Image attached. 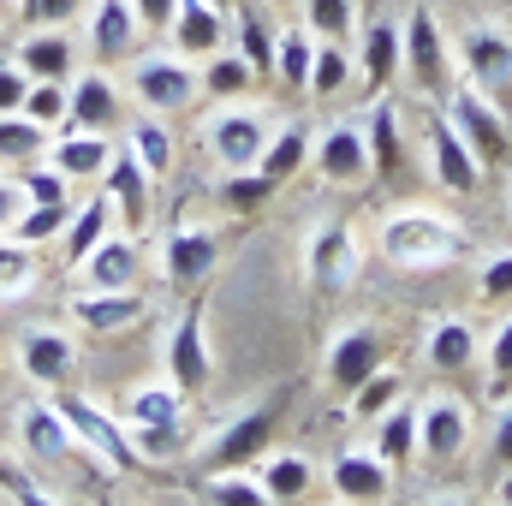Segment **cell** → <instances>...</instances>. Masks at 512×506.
I'll list each match as a JSON object with an SVG mask.
<instances>
[{"label": "cell", "mask_w": 512, "mask_h": 506, "mask_svg": "<svg viewBox=\"0 0 512 506\" xmlns=\"http://www.w3.org/2000/svg\"><path fill=\"white\" fill-rule=\"evenodd\" d=\"M459 72L477 84V90H507L512 84V36L501 24H489V18H477V24H465V36H459Z\"/></svg>", "instance_id": "17"}, {"label": "cell", "mask_w": 512, "mask_h": 506, "mask_svg": "<svg viewBox=\"0 0 512 506\" xmlns=\"http://www.w3.org/2000/svg\"><path fill=\"white\" fill-rule=\"evenodd\" d=\"M66 221H72V203H24L12 239L36 251V245H48V239H66Z\"/></svg>", "instance_id": "42"}, {"label": "cell", "mask_w": 512, "mask_h": 506, "mask_svg": "<svg viewBox=\"0 0 512 506\" xmlns=\"http://www.w3.org/2000/svg\"><path fill=\"white\" fill-rule=\"evenodd\" d=\"M6 60H12V54H6V42H0V66H6Z\"/></svg>", "instance_id": "62"}, {"label": "cell", "mask_w": 512, "mask_h": 506, "mask_svg": "<svg viewBox=\"0 0 512 506\" xmlns=\"http://www.w3.org/2000/svg\"><path fill=\"white\" fill-rule=\"evenodd\" d=\"M387 364V346L382 334L370 328V322H352V328H340L334 340H328V358H322V376L334 393H358L364 381L376 376Z\"/></svg>", "instance_id": "13"}, {"label": "cell", "mask_w": 512, "mask_h": 506, "mask_svg": "<svg viewBox=\"0 0 512 506\" xmlns=\"http://www.w3.org/2000/svg\"><path fill=\"white\" fill-rule=\"evenodd\" d=\"M376 251L393 262V268H447L459 256H471V233L465 221L441 215V209H393L382 227H376Z\"/></svg>", "instance_id": "1"}, {"label": "cell", "mask_w": 512, "mask_h": 506, "mask_svg": "<svg viewBox=\"0 0 512 506\" xmlns=\"http://www.w3.org/2000/svg\"><path fill=\"white\" fill-rule=\"evenodd\" d=\"M24 114H30L36 126H48V131H66V84H30Z\"/></svg>", "instance_id": "48"}, {"label": "cell", "mask_w": 512, "mask_h": 506, "mask_svg": "<svg viewBox=\"0 0 512 506\" xmlns=\"http://www.w3.org/2000/svg\"><path fill=\"white\" fill-rule=\"evenodd\" d=\"M495 506H512V471H501V483H495Z\"/></svg>", "instance_id": "58"}, {"label": "cell", "mask_w": 512, "mask_h": 506, "mask_svg": "<svg viewBox=\"0 0 512 506\" xmlns=\"http://www.w3.org/2000/svg\"><path fill=\"white\" fill-rule=\"evenodd\" d=\"M167 36H173V48L185 54V60H209V54H221L227 48V12H215L209 0H179V12H173V24H167Z\"/></svg>", "instance_id": "25"}, {"label": "cell", "mask_w": 512, "mask_h": 506, "mask_svg": "<svg viewBox=\"0 0 512 506\" xmlns=\"http://www.w3.org/2000/svg\"><path fill=\"white\" fill-rule=\"evenodd\" d=\"M126 429H185V393L173 381H143L126 399Z\"/></svg>", "instance_id": "30"}, {"label": "cell", "mask_w": 512, "mask_h": 506, "mask_svg": "<svg viewBox=\"0 0 512 506\" xmlns=\"http://www.w3.org/2000/svg\"><path fill=\"white\" fill-rule=\"evenodd\" d=\"M310 60H316V36L298 24V30H280V54H274V78L286 90H304L310 84Z\"/></svg>", "instance_id": "41"}, {"label": "cell", "mask_w": 512, "mask_h": 506, "mask_svg": "<svg viewBox=\"0 0 512 506\" xmlns=\"http://www.w3.org/2000/svg\"><path fill=\"white\" fill-rule=\"evenodd\" d=\"M399 78H405L423 102H447V90L459 84V78H453V42H447L441 18H435L423 0L405 6V18H399Z\"/></svg>", "instance_id": "3"}, {"label": "cell", "mask_w": 512, "mask_h": 506, "mask_svg": "<svg viewBox=\"0 0 512 506\" xmlns=\"http://www.w3.org/2000/svg\"><path fill=\"white\" fill-rule=\"evenodd\" d=\"M203 304H185L179 316H173V328H167V346H161V364H167V381L191 399V393H203L209 376H215V358H209V334H203Z\"/></svg>", "instance_id": "9"}, {"label": "cell", "mask_w": 512, "mask_h": 506, "mask_svg": "<svg viewBox=\"0 0 512 506\" xmlns=\"http://www.w3.org/2000/svg\"><path fill=\"white\" fill-rule=\"evenodd\" d=\"M143 48V24L131 12V0H90L84 6V54L96 66H120Z\"/></svg>", "instance_id": "14"}, {"label": "cell", "mask_w": 512, "mask_h": 506, "mask_svg": "<svg viewBox=\"0 0 512 506\" xmlns=\"http://www.w3.org/2000/svg\"><path fill=\"white\" fill-rule=\"evenodd\" d=\"M310 167L334 191L370 185L376 179V161H370V131H364V120L358 114L352 120H328V126L316 131V143H310Z\"/></svg>", "instance_id": "7"}, {"label": "cell", "mask_w": 512, "mask_h": 506, "mask_svg": "<svg viewBox=\"0 0 512 506\" xmlns=\"http://www.w3.org/2000/svg\"><path fill=\"white\" fill-rule=\"evenodd\" d=\"M126 102L137 114H155V120H179L203 102V66L185 60L179 48H137L126 60Z\"/></svg>", "instance_id": "2"}, {"label": "cell", "mask_w": 512, "mask_h": 506, "mask_svg": "<svg viewBox=\"0 0 512 506\" xmlns=\"http://www.w3.org/2000/svg\"><path fill=\"white\" fill-rule=\"evenodd\" d=\"M274 114H262L256 102H215V114L203 120V149L215 155L221 173H251L274 137Z\"/></svg>", "instance_id": "5"}, {"label": "cell", "mask_w": 512, "mask_h": 506, "mask_svg": "<svg viewBox=\"0 0 512 506\" xmlns=\"http://www.w3.org/2000/svg\"><path fill=\"white\" fill-rule=\"evenodd\" d=\"M221 191H227V203H233L239 215H256V209L274 197V185H268L256 167H251V173H227V185H221Z\"/></svg>", "instance_id": "49"}, {"label": "cell", "mask_w": 512, "mask_h": 506, "mask_svg": "<svg viewBox=\"0 0 512 506\" xmlns=\"http://www.w3.org/2000/svg\"><path fill=\"white\" fill-rule=\"evenodd\" d=\"M12 483H18V471H12V465L0 459V495H12Z\"/></svg>", "instance_id": "59"}, {"label": "cell", "mask_w": 512, "mask_h": 506, "mask_svg": "<svg viewBox=\"0 0 512 506\" xmlns=\"http://www.w3.org/2000/svg\"><path fill=\"white\" fill-rule=\"evenodd\" d=\"M137 459H179L185 453V429H131Z\"/></svg>", "instance_id": "51"}, {"label": "cell", "mask_w": 512, "mask_h": 506, "mask_svg": "<svg viewBox=\"0 0 512 506\" xmlns=\"http://www.w3.org/2000/svg\"><path fill=\"white\" fill-rule=\"evenodd\" d=\"M304 30H310L316 42H346V36L358 30L352 0H304Z\"/></svg>", "instance_id": "44"}, {"label": "cell", "mask_w": 512, "mask_h": 506, "mask_svg": "<svg viewBox=\"0 0 512 506\" xmlns=\"http://www.w3.org/2000/svg\"><path fill=\"white\" fill-rule=\"evenodd\" d=\"M477 298H489V304L512 298V251H489L483 256V268H477Z\"/></svg>", "instance_id": "50"}, {"label": "cell", "mask_w": 512, "mask_h": 506, "mask_svg": "<svg viewBox=\"0 0 512 506\" xmlns=\"http://www.w3.org/2000/svg\"><path fill=\"white\" fill-rule=\"evenodd\" d=\"M143 292L137 286H126V292H90V286H78L72 292V304H66V316L84 328V334H126V328H137L143 322Z\"/></svg>", "instance_id": "23"}, {"label": "cell", "mask_w": 512, "mask_h": 506, "mask_svg": "<svg viewBox=\"0 0 512 506\" xmlns=\"http://www.w3.org/2000/svg\"><path fill=\"white\" fill-rule=\"evenodd\" d=\"M489 459L512 471V405H501V417H495V435H489Z\"/></svg>", "instance_id": "55"}, {"label": "cell", "mask_w": 512, "mask_h": 506, "mask_svg": "<svg viewBox=\"0 0 512 506\" xmlns=\"http://www.w3.org/2000/svg\"><path fill=\"white\" fill-rule=\"evenodd\" d=\"M328 489L346 506H382L393 495V465L364 441V447H346L334 465H328Z\"/></svg>", "instance_id": "18"}, {"label": "cell", "mask_w": 512, "mask_h": 506, "mask_svg": "<svg viewBox=\"0 0 512 506\" xmlns=\"http://www.w3.org/2000/svg\"><path fill=\"white\" fill-rule=\"evenodd\" d=\"M370 447L382 453L393 471L417 459V399H405V393H399V399L387 405L382 417L370 423Z\"/></svg>", "instance_id": "31"}, {"label": "cell", "mask_w": 512, "mask_h": 506, "mask_svg": "<svg viewBox=\"0 0 512 506\" xmlns=\"http://www.w3.org/2000/svg\"><path fill=\"white\" fill-rule=\"evenodd\" d=\"M251 471H256V483L268 489V501H274V506L310 501V489L322 483V471H316V459H310V453H274V447H268Z\"/></svg>", "instance_id": "26"}, {"label": "cell", "mask_w": 512, "mask_h": 506, "mask_svg": "<svg viewBox=\"0 0 512 506\" xmlns=\"http://www.w3.org/2000/svg\"><path fill=\"white\" fill-rule=\"evenodd\" d=\"M364 131H370V161H376V179L382 173H399V161H405V131H399V108L376 96V108L364 114Z\"/></svg>", "instance_id": "38"}, {"label": "cell", "mask_w": 512, "mask_h": 506, "mask_svg": "<svg viewBox=\"0 0 512 506\" xmlns=\"http://www.w3.org/2000/svg\"><path fill=\"white\" fill-rule=\"evenodd\" d=\"M346 90H352V54H346V42H316L304 96H310V102H334V96H346Z\"/></svg>", "instance_id": "39"}, {"label": "cell", "mask_w": 512, "mask_h": 506, "mask_svg": "<svg viewBox=\"0 0 512 506\" xmlns=\"http://www.w3.org/2000/svg\"><path fill=\"white\" fill-rule=\"evenodd\" d=\"M90 0H18V24L30 30H66L72 18H84Z\"/></svg>", "instance_id": "47"}, {"label": "cell", "mask_w": 512, "mask_h": 506, "mask_svg": "<svg viewBox=\"0 0 512 506\" xmlns=\"http://www.w3.org/2000/svg\"><path fill=\"white\" fill-rule=\"evenodd\" d=\"M137 268H143L137 239H131V233H108L72 274H78V286H90V292H126V286H137Z\"/></svg>", "instance_id": "24"}, {"label": "cell", "mask_w": 512, "mask_h": 506, "mask_svg": "<svg viewBox=\"0 0 512 506\" xmlns=\"http://www.w3.org/2000/svg\"><path fill=\"white\" fill-rule=\"evenodd\" d=\"M280 405H286V393L274 387V393H262L256 405H239L221 429H209L203 447H197L203 471H251L256 459L268 453L274 429H280Z\"/></svg>", "instance_id": "4"}, {"label": "cell", "mask_w": 512, "mask_h": 506, "mask_svg": "<svg viewBox=\"0 0 512 506\" xmlns=\"http://www.w3.org/2000/svg\"><path fill=\"white\" fill-rule=\"evenodd\" d=\"M54 399V411L66 417V429L78 435V447L90 453V459H102L108 471H137L143 459H137V447H131V429L126 417H114V411H102L90 393H78V387H60V393H48Z\"/></svg>", "instance_id": "6"}, {"label": "cell", "mask_w": 512, "mask_h": 506, "mask_svg": "<svg viewBox=\"0 0 512 506\" xmlns=\"http://www.w3.org/2000/svg\"><path fill=\"white\" fill-rule=\"evenodd\" d=\"M48 143H54V131L36 126L30 114H0V167H30V161H42L48 155Z\"/></svg>", "instance_id": "37"}, {"label": "cell", "mask_w": 512, "mask_h": 506, "mask_svg": "<svg viewBox=\"0 0 512 506\" xmlns=\"http://www.w3.org/2000/svg\"><path fill=\"white\" fill-rule=\"evenodd\" d=\"M42 161L60 167L72 185H78V179H102L108 161H114V137H108V131H54V143H48Z\"/></svg>", "instance_id": "27"}, {"label": "cell", "mask_w": 512, "mask_h": 506, "mask_svg": "<svg viewBox=\"0 0 512 506\" xmlns=\"http://www.w3.org/2000/svg\"><path fill=\"white\" fill-rule=\"evenodd\" d=\"M221 262V239L209 227H167L161 239V280L167 286H203Z\"/></svg>", "instance_id": "21"}, {"label": "cell", "mask_w": 512, "mask_h": 506, "mask_svg": "<svg viewBox=\"0 0 512 506\" xmlns=\"http://www.w3.org/2000/svg\"><path fill=\"white\" fill-rule=\"evenodd\" d=\"M126 126V84L108 66H84L66 84V131H108Z\"/></svg>", "instance_id": "10"}, {"label": "cell", "mask_w": 512, "mask_h": 506, "mask_svg": "<svg viewBox=\"0 0 512 506\" xmlns=\"http://www.w3.org/2000/svg\"><path fill=\"white\" fill-rule=\"evenodd\" d=\"M310 143H316V131L304 126V120H286V126H274L268 137V149H262V161H256V173L280 191L292 173H304V161H310Z\"/></svg>", "instance_id": "32"}, {"label": "cell", "mask_w": 512, "mask_h": 506, "mask_svg": "<svg viewBox=\"0 0 512 506\" xmlns=\"http://www.w3.org/2000/svg\"><path fill=\"white\" fill-rule=\"evenodd\" d=\"M256 90V66L239 54V48H221L203 60V96L209 102H245Z\"/></svg>", "instance_id": "36"}, {"label": "cell", "mask_w": 512, "mask_h": 506, "mask_svg": "<svg viewBox=\"0 0 512 506\" xmlns=\"http://www.w3.org/2000/svg\"><path fill=\"white\" fill-rule=\"evenodd\" d=\"M12 60L36 78V84H72L84 72V36H66V30H30Z\"/></svg>", "instance_id": "19"}, {"label": "cell", "mask_w": 512, "mask_h": 506, "mask_svg": "<svg viewBox=\"0 0 512 506\" xmlns=\"http://www.w3.org/2000/svg\"><path fill=\"white\" fill-rule=\"evenodd\" d=\"M18 215H24V191H18V179H6V173H0V233H12V227H18Z\"/></svg>", "instance_id": "56"}, {"label": "cell", "mask_w": 512, "mask_h": 506, "mask_svg": "<svg viewBox=\"0 0 512 506\" xmlns=\"http://www.w3.org/2000/svg\"><path fill=\"white\" fill-rule=\"evenodd\" d=\"M304 280L322 286V292H340L358 280V233L340 221V215H322L304 239Z\"/></svg>", "instance_id": "11"}, {"label": "cell", "mask_w": 512, "mask_h": 506, "mask_svg": "<svg viewBox=\"0 0 512 506\" xmlns=\"http://www.w3.org/2000/svg\"><path fill=\"white\" fill-rule=\"evenodd\" d=\"M18 191H24V203H72V179L48 161L18 167Z\"/></svg>", "instance_id": "46"}, {"label": "cell", "mask_w": 512, "mask_h": 506, "mask_svg": "<svg viewBox=\"0 0 512 506\" xmlns=\"http://www.w3.org/2000/svg\"><path fill=\"white\" fill-rule=\"evenodd\" d=\"M36 280H42L36 251H30V245H18L12 233H0V304L30 298V292H36Z\"/></svg>", "instance_id": "40"}, {"label": "cell", "mask_w": 512, "mask_h": 506, "mask_svg": "<svg viewBox=\"0 0 512 506\" xmlns=\"http://www.w3.org/2000/svg\"><path fill=\"white\" fill-rule=\"evenodd\" d=\"M149 173H143V161L131 155L126 143H114V161H108V173H102V191H108V203H114V221H120V233H143L149 227Z\"/></svg>", "instance_id": "20"}, {"label": "cell", "mask_w": 512, "mask_h": 506, "mask_svg": "<svg viewBox=\"0 0 512 506\" xmlns=\"http://www.w3.org/2000/svg\"><path fill=\"white\" fill-rule=\"evenodd\" d=\"M227 30H233V42H239V54L256 66V78H274V54H280V30L268 24V12L262 6H233L227 12Z\"/></svg>", "instance_id": "33"}, {"label": "cell", "mask_w": 512, "mask_h": 506, "mask_svg": "<svg viewBox=\"0 0 512 506\" xmlns=\"http://www.w3.org/2000/svg\"><path fill=\"white\" fill-rule=\"evenodd\" d=\"M441 114H447V126H453L459 137H465V143H471V149H477V161H483V167H489V161L501 167V161L512 155V131H507V114H501V108L489 102V90H477L471 78H459V84L447 90V102H441Z\"/></svg>", "instance_id": "8"}, {"label": "cell", "mask_w": 512, "mask_h": 506, "mask_svg": "<svg viewBox=\"0 0 512 506\" xmlns=\"http://www.w3.org/2000/svg\"><path fill=\"white\" fill-rule=\"evenodd\" d=\"M203 495H209V506H274L268 489L256 483V471H209Z\"/></svg>", "instance_id": "43"}, {"label": "cell", "mask_w": 512, "mask_h": 506, "mask_svg": "<svg viewBox=\"0 0 512 506\" xmlns=\"http://www.w3.org/2000/svg\"><path fill=\"white\" fill-rule=\"evenodd\" d=\"M120 221H114V203H108V191H96V197H84V203H72V221H66V262L78 268L84 256L96 251L108 233H114Z\"/></svg>", "instance_id": "35"}, {"label": "cell", "mask_w": 512, "mask_h": 506, "mask_svg": "<svg viewBox=\"0 0 512 506\" xmlns=\"http://www.w3.org/2000/svg\"><path fill=\"white\" fill-rule=\"evenodd\" d=\"M399 393H405V381L393 376V370H376V376L364 381V387H358V393H346V399H352V423H376V417H382L387 405H393V399H399Z\"/></svg>", "instance_id": "45"}, {"label": "cell", "mask_w": 512, "mask_h": 506, "mask_svg": "<svg viewBox=\"0 0 512 506\" xmlns=\"http://www.w3.org/2000/svg\"><path fill=\"white\" fill-rule=\"evenodd\" d=\"M18 447L36 465H72V459H84V447L66 429V417L54 411V399H24L18 405Z\"/></svg>", "instance_id": "16"}, {"label": "cell", "mask_w": 512, "mask_h": 506, "mask_svg": "<svg viewBox=\"0 0 512 506\" xmlns=\"http://www.w3.org/2000/svg\"><path fill=\"white\" fill-rule=\"evenodd\" d=\"M30 84H36V78H30L18 60H6V66H0V114H24V96H30Z\"/></svg>", "instance_id": "52"}, {"label": "cell", "mask_w": 512, "mask_h": 506, "mask_svg": "<svg viewBox=\"0 0 512 506\" xmlns=\"http://www.w3.org/2000/svg\"><path fill=\"white\" fill-rule=\"evenodd\" d=\"M209 6H215V12H233V6H239V0H209Z\"/></svg>", "instance_id": "61"}, {"label": "cell", "mask_w": 512, "mask_h": 506, "mask_svg": "<svg viewBox=\"0 0 512 506\" xmlns=\"http://www.w3.org/2000/svg\"><path fill=\"white\" fill-rule=\"evenodd\" d=\"M489 376L495 381H512V316L489 334Z\"/></svg>", "instance_id": "54"}, {"label": "cell", "mask_w": 512, "mask_h": 506, "mask_svg": "<svg viewBox=\"0 0 512 506\" xmlns=\"http://www.w3.org/2000/svg\"><path fill=\"white\" fill-rule=\"evenodd\" d=\"M12 506H66L60 495H48L42 483H30L24 471H18V483H12Z\"/></svg>", "instance_id": "57"}, {"label": "cell", "mask_w": 512, "mask_h": 506, "mask_svg": "<svg viewBox=\"0 0 512 506\" xmlns=\"http://www.w3.org/2000/svg\"><path fill=\"white\" fill-rule=\"evenodd\" d=\"M429 173H435V185H447L453 197H477V185H483V161H477V149L447 126V114L429 120Z\"/></svg>", "instance_id": "22"}, {"label": "cell", "mask_w": 512, "mask_h": 506, "mask_svg": "<svg viewBox=\"0 0 512 506\" xmlns=\"http://www.w3.org/2000/svg\"><path fill=\"white\" fill-rule=\"evenodd\" d=\"M471 447V405L459 393H429L417 399V459L447 465Z\"/></svg>", "instance_id": "12"}, {"label": "cell", "mask_w": 512, "mask_h": 506, "mask_svg": "<svg viewBox=\"0 0 512 506\" xmlns=\"http://www.w3.org/2000/svg\"><path fill=\"white\" fill-rule=\"evenodd\" d=\"M477 352H483V340H477V328H471L465 316H435V322H429V334H423V364H429V370H441V376L471 370V364H477Z\"/></svg>", "instance_id": "28"}, {"label": "cell", "mask_w": 512, "mask_h": 506, "mask_svg": "<svg viewBox=\"0 0 512 506\" xmlns=\"http://www.w3.org/2000/svg\"><path fill=\"white\" fill-rule=\"evenodd\" d=\"M131 12H137V24H143V36H161V30L173 24V12H179V0H131Z\"/></svg>", "instance_id": "53"}, {"label": "cell", "mask_w": 512, "mask_h": 506, "mask_svg": "<svg viewBox=\"0 0 512 506\" xmlns=\"http://www.w3.org/2000/svg\"><path fill=\"white\" fill-rule=\"evenodd\" d=\"M358 78L370 96H387V84L399 78V24L393 18L358 24Z\"/></svg>", "instance_id": "29"}, {"label": "cell", "mask_w": 512, "mask_h": 506, "mask_svg": "<svg viewBox=\"0 0 512 506\" xmlns=\"http://www.w3.org/2000/svg\"><path fill=\"white\" fill-rule=\"evenodd\" d=\"M429 506H471V501H465V495H435Z\"/></svg>", "instance_id": "60"}, {"label": "cell", "mask_w": 512, "mask_h": 506, "mask_svg": "<svg viewBox=\"0 0 512 506\" xmlns=\"http://www.w3.org/2000/svg\"><path fill=\"white\" fill-rule=\"evenodd\" d=\"M18 370H24V381H36L42 393H60L72 381V370H78V340L66 328L36 322V328L18 334Z\"/></svg>", "instance_id": "15"}, {"label": "cell", "mask_w": 512, "mask_h": 506, "mask_svg": "<svg viewBox=\"0 0 512 506\" xmlns=\"http://www.w3.org/2000/svg\"><path fill=\"white\" fill-rule=\"evenodd\" d=\"M120 143L143 161L149 179H167V173H173V131H167V120H155V114H126Z\"/></svg>", "instance_id": "34"}]
</instances>
